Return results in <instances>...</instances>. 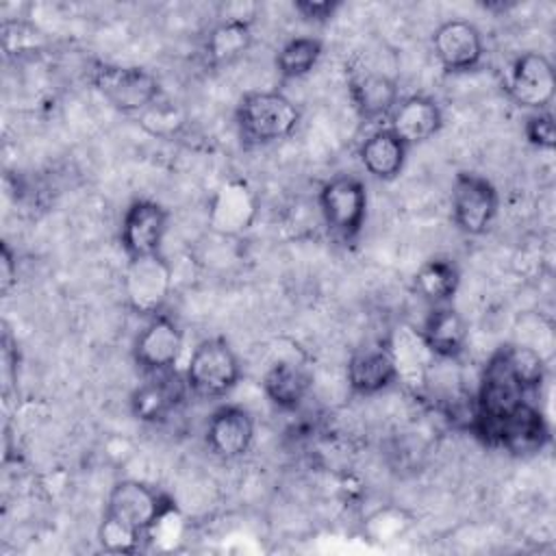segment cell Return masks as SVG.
Here are the masks:
<instances>
[{"label":"cell","instance_id":"6da1fadb","mask_svg":"<svg viewBox=\"0 0 556 556\" xmlns=\"http://www.w3.org/2000/svg\"><path fill=\"white\" fill-rule=\"evenodd\" d=\"M169 495L141 480H119L111 486L98 526V543L111 554H135L159 517L172 508Z\"/></svg>","mask_w":556,"mask_h":556},{"label":"cell","instance_id":"7a4b0ae2","mask_svg":"<svg viewBox=\"0 0 556 556\" xmlns=\"http://www.w3.org/2000/svg\"><path fill=\"white\" fill-rule=\"evenodd\" d=\"M302 119L300 106L278 89L248 91L235 109V124L243 146L258 148L289 139Z\"/></svg>","mask_w":556,"mask_h":556},{"label":"cell","instance_id":"3957f363","mask_svg":"<svg viewBox=\"0 0 556 556\" xmlns=\"http://www.w3.org/2000/svg\"><path fill=\"white\" fill-rule=\"evenodd\" d=\"M469 432L484 445L500 447L517 458L539 454L549 445L552 439L545 415L530 400L517 404L502 419H486L473 415Z\"/></svg>","mask_w":556,"mask_h":556},{"label":"cell","instance_id":"277c9868","mask_svg":"<svg viewBox=\"0 0 556 556\" xmlns=\"http://www.w3.org/2000/svg\"><path fill=\"white\" fill-rule=\"evenodd\" d=\"M182 374L189 393L204 400H217L226 397L239 384L241 361L228 339L208 337L195 343Z\"/></svg>","mask_w":556,"mask_h":556},{"label":"cell","instance_id":"5b68a950","mask_svg":"<svg viewBox=\"0 0 556 556\" xmlns=\"http://www.w3.org/2000/svg\"><path fill=\"white\" fill-rule=\"evenodd\" d=\"M91 85L119 113H143L161 98L159 78L141 65L96 63Z\"/></svg>","mask_w":556,"mask_h":556},{"label":"cell","instance_id":"8992f818","mask_svg":"<svg viewBox=\"0 0 556 556\" xmlns=\"http://www.w3.org/2000/svg\"><path fill=\"white\" fill-rule=\"evenodd\" d=\"M319 213L330 232L343 241H354L367 219V189L352 174L328 178L317 193Z\"/></svg>","mask_w":556,"mask_h":556},{"label":"cell","instance_id":"52a82bcc","mask_svg":"<svg viewBox=\"0 0 556 556\" xmlns=\"http://www.w3.org/2000/svg\"><path fill=\"white\" fill-rule=\"evenodd\" d=\"M122 287L128 306L137 315L152 317L156 313H163V306L174 287L172 265L163 256V252L128 258Z\"/></svg>","mask_w":556,"mask_h":556},{"label":"cell","instance_id":"ba28073f","mask_svg":"<svg viewBox=\"0 0 556 556\" xmlns=\"http://www.w3.org/2000/svg\"><path fill=\"white\" fill-rule=\"evenodd\" d=\"M500 208V195L495 185L476 174L458 172L452 182V219L456 228L467 237L484 235Z\"/></svg>","mask_w":556,"mask_h":556},{"label":"cell","instance_id":"9c48e42d","mask_svg":"<svg viewBox=\"0 0 556 556\" xmlns=\"http://www.w3.org/2000/svg\"><path fill=\"white\" fill-rule=\"evenodd\" d=\"M185 350L182 328L167 313L146 317V326L139 330L132 343V361L148 376L176 369Z\"/></svg>","mask_w":556,"mask_h":556},{"label":"cell","instance_id":"30bf717a","mask_svg":"<svg viewBox=\"0 0 556 556\" xmlns=\"http://www.w3.org/2000/svg\"><path fill=\"white\" fill-rule=\"evenodd\" d=\"M504 87L517 106L547 111L556 93L554 65L543 52H521L513 59Z\"/></svg>","mask_w":556,"mask_h":556},{"label":"cell","instance_id":"8fae6325","mask_svg":"<svg viewBox=\"0 0 556 556\" xmlns=\"http://www.w3.org/2000/svg\"><path fill=\"white\" fill-rule=\"evenodd\" d=\"M258 206V193L245 180H226L208 200V228L224 239L241 237L254 226Z\"/></svg>","mask_w":556,"mask_h":556},{"label":"cell","instance_id":"7c38bea8","mask_svg":"<svg viewBox=\"0 0 556 556\" xmlns=\"http://www.w3.org/2000/svg\"><path fill=\"white\" fill-rule=\"evenodd\" d=\"M169 213L163 204L139 198L128 204L119 224V243L126 258L159 254L167 235Z\"/></svg>","mask_w":556,"mask_h":556},{"label":"cell","instance_id":"4fadbf2b","mask_svg":"<svg viewBox=\"0 0 556 556\" xmlns=\"http://www.w3.org/2000/svg\"><path fill=\"white\" fill-rule=\"evenodd\" d=\"M432 52L443 72L463 74L482 63L484 39L469 20H445L432 33Z\"/></svg>","mask_w":556,"mask_h":556},{"label":"cell","instance_id":"5bb4252c","mask_svg":"<svg viewBox=\"0 0 556 556\" xmlns=\"http://www.w3.org/2000/svg\"><path fill=\"white\" fill-rule=\"evenodd\" d=\"M187 395L189 387L178 369L148 374L130 393V413L143 424H163L182 406Z\"/></svg>","mask_w":556,"mask_h":556},{"label":"cell","instance_id":"9a60e30c","mask_svg":"<svg viewBox=\"0 0 556 556\" xmlns=\"http://www.w3.org/2000/svg\"><path fill=\"white\" fill-rule=\"evenodd\" d=\"M523 400H528V393L510 374L502 352L495 350L480 376V384L473 397V415L486 419H502Z\"/></svg>","mask_w":556,"mask_h":556},{"label":"cell","instance_id":"2e32d148","mask_svg":"<svg viewBox=\"0 0 556 556\" xmlns=\"http://www.w3.org/2000/svg\"><path fill=\"white\" fill-rule=\"evenodd\" d=\"M350 98L363 122H382L400 102V85L395 76L378 67L358 65L350 74Z\"/></svg>","mask_w":556,"mask_h":556},{"label":"cell","instance_id":"e0dca14e","mask_svg":"<svg viewBox=\"0 0 556 556\" xmlns=\"http://www.w3.org/2000/svg\"><path fill=\"white\" fill-rule=\"evenodd\" d=\"M204 441L215 456L224 460L239 458L252 447L254 419L239 404H222L206 421Z\"/></svg>","mask_w":556,"mask_h":556},{"label":"cell","instance_id":"ac0fdd59","mask_svg":"<svg viewBox=\"0 0 556 556\" xmlns=\"http://www.w3.org/2000/svg\"><path fill=\"white\" fill-rule=\"evenodd\" d=\"M395 137H400L406 148L426 143L443 128L441 104L424 93H413L400 98L384 124Z\"/></svg>","mask_w":556,"mask_h":556},{"label":"cell","instance_id":"d6986e66","mask_svg":"<svg viewBox=\"0 0 556 556\" xmlns=\"http://www.w3.org/2000/svg\"><path fill=\"white\" fill-rule=\"evenodd\" d=\"M417 332L428 352L439 361H456L469 341L465 317L450 304L432 306Z\"/></svg>","mask_w":556,"mask_h":556},{"label":"cell","instance_id":"ffe728a7","mask_svg":"<svg viewBox=\"0 0 556 556\" xmlns=\"http://www.w3.org/2000/svg\"><path fill=\"white\" fill-rule=\"evenodd\" d=\"M348 387L356 395H376L397 382V369L387 345L363 348L348 361Z\"/></svg>","mask_w":556,"mask_h":556},{"label":"cell","instance_id":"44dd1931","mask_svg":"<svg viewBox=\"0 0 556 556\" xmlns=\"http://www.w3.org/2000/svg\"><path fill=\"white\" fill-rule=\"evenodd\" d=\"M261 384L276 408L295 410L311 393L313 374L295 358H280L267 367Z\"/></svg>","mask_w":556,"mask_h":556},{"label":"cell","instance_id":"7402d4cb","mask_svg":"<svg viewBox=\"0 0 556 556\" xmlns=\"http://www.w3.org/2000/svg\"><path fill=\"white\" fill-rule=\"evenodd\" d=\"M408 148L387 126L374 128L358 146V159L367 174L378 180H393L406 163Z\"/></svg>","mask_w":556,"mask_h":556},{"label":"cell","instance_id":"603a6c76","mask_svg":"<svg viewBox=\"0 0 556 556\" xmlns=\"http://www.w3.org/2000/svg\"><path fill=\"white\" fill-rule=\"evenodd\" d=\"M252 46V17L230 13L222 17L204 41V54L213 65H226L241 59Z\"/></svg>","mask_w":556,"mask_h":556},{"label":"cell","instance_id":"cb8c5ba5","mask_svg":"<svg viewBox=\"0 0 556 556\" xmlns=\"http://www.w3.org/2000/svg\"><path fill=\"white\" fill-rule=\"evenodd\" d=\"M387 348L393 356V363L397 369V380H402L410 387L426 384L428 369H430V363L434 361V356L428 352V348L424 345V341L415 328H397L395 337L391 339V343Z\"/></svg>","mask_w":556,"mask_h":556},{"label":"cell","instance_id":"d4e9b609","mask_svg":"<svg viewBox=\"0 0 556 556\" xmlns=\"http://www.w3.org/2000/svg\"><path fill=\"white\" fill-rule=\"evenodd\" d=\"M415 291L432 306L450 304L460 287V269L447 256H434L419 265L415 271Z\"/></svg>","mask_w":556,"mask_h":556},{"label":"cell","instance_id":"484cf974","mask_svg":"<svg viewBox=\"0 0 556 556\" xmlns=\"http://www.w3.org/2000/svg\"><path fill=\"white\" fill-rule=\"evenodd\" d=\"M324 54V43L317 37H291L276 52V72L282 80H298L315 70Z\"/></svg>","mask_w":556,"mask_h":556},{"label":"cell","instance_id":"4316f807","mask_svg":"<svg viewBox=\"0 0 556 556\" xmlns=\"http://www.w3.org/2000/svg\"><path fill=\"white\" fill-rule=\"evenodd\" d=\"M510 369V374L515 376V380L521 384V389L530 395L534 391H539V387L545 380V371H547V358L541 356L534 348L517 341V343H506L502 348H497Z\"/></svg>","mask_w":556,"mask_h":556},{"label":"cell","instance_id":"83f0119b","mask_svg":"<svg viewBox=\"0 0 556 556\" xmlns=\"http://www.w3.org/2000/svg\"><path fill=\"white\" fill-rule=\"evenodd\" d=\"M523 135L528 143L536 150L552 152L556 148V126H554V115L547 111H532L526 117L523 124Z\"/></svg>","mask_w":556,"mask_h":556},{"label":"cell","instance_id":"f1b7e54d","mask_svg":"<svg viewBox=\"0 0 556 556\" xmlns=\"http://www.w3.org/2000/svg\"><path fill=\"white\" fill-rule=\"evenodd\" d=\"M293 9L302 15V20L324 24L332 20L334 13L341 9V0H295Z\"/></svg>","mask_w":556,"mask_h":556},{"label":"cell","instance_id":"f546056e","mask_svg":"<svg viewBox=\"0 0 556 556\" xmlns=\"http://www.w3.org/2000/svg\"><path fill=\"white\" fill-rule=\"evenodd\" d=\"M15 282H17V261H15L13 250L4 241L0 248V289H2V293L7 295Z\"/></svg>","mask_w":556,"mask_h":556}]
</instances>
